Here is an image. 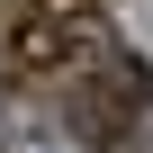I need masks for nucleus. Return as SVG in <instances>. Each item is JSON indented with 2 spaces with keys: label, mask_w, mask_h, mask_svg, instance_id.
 <instances>
[{
  "label": "nucleus",
  "mask_w": 153,
  "mask_h": 153,
  "mask_svg": "<svg viewBox=\"0 0 153 153\" xmlns=\"http://www.w3.org/2000/svg\"><path fill=\"white\" fill-rule=\"evenodd\" d=\"M144 117H153V63H135V54H99V63H81L72 135H81L90 153H117Z\"/></svg>",
  "instance_id": "obj_1"
},
{
  "label": "nucleus",
  "mask_w": 153,
  "mask_h": 153,
  "mask_svg": "<svg viewBox=\"0 0 153 153\" xmlns=\"http://www.w3.org/2000/svg\"><path fill=\"white\" fill-rule=\"evenodd\" d=\"M63 63H81V18L72 9H27L9 36H0V81H54Z\"/></svg>",
  "instance_id": "obj_2"
},
{
  "label": "nucleus",
  "mask_w": 153,
  "mask_h": 153,
  "mask_svg": "<svg viewBox=\"0 0 153 153\" xmlns=\"http://www.w3.org/2000/svg\"><path fill=\"white\" fill-rule=\"evenodd\" d=\"M36 9H72V18H90V9H99V0H36Z\"/></svg>",
  "instance_id": "obj_3"
}]
</instances>
